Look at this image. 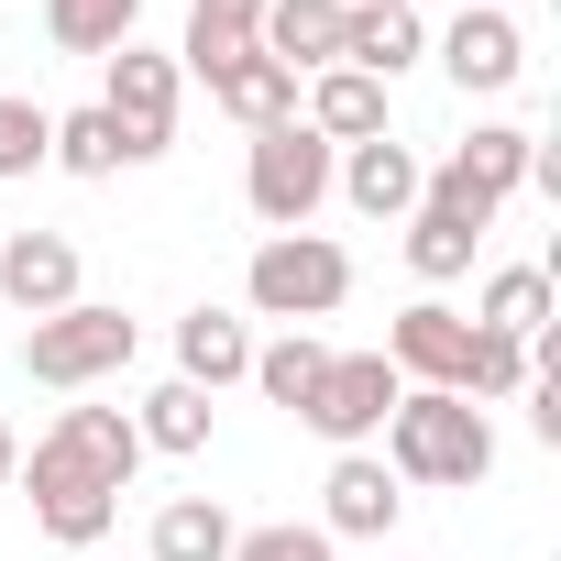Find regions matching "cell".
Returning <instances> with one entry per match:
<instances>
[{
	"label": "cell",
	"mask_w": 561,
	"mask_h": 561,
	"mask_svg": "<svg viewBox=\"0 0 561 561\" xmlns=\"http://www.w3.org/2000/svg\"><path fill=\"white\" fill-rule=\"evenodd\" d=\"M386 473L397 484H484L495 473V419L451 386H408L386 419Z\"/></svg>",
	"instance_id": "cell-1"
},
{
	"label": "cell",
	"mask_w": 561,
	"mask_h": 561,
	"mask_svg": "<svg viewBox=\"0 0 561 561\" xmlns=\"http://www.w3.org/2000/svg\"><path fill=\"white\" fill-rule=\"evenodd\" d=\"M242 298H253L264 320L309 331V320H331V309L353 298V253H342L331 231H264L253 264H242Z\"/></svg>",
	"instance_id": "cell-2"
},
{
	"label": "cell",
	"mask_w": 561,
	"mask_h": 561,
	"mask_svg": "<svg viewBox=\"0 0 561 561\" xmlns=\"http://www.w3.org/2000/svg\"><path fill=\"white\" fill-rule=\"evenodd\" d=\"M133 353H144V331H133L122 309H100V298H78V309H56V320H34V331H23V375H34V386H56V397L111 386Z\"/></svg>",
	"instance_id": "cell-3"
},
{
	"label": "cell",
	"mask_w": 561,
	"mask_h": 561,
	"mask_svg": "<svg viewBox=\"0 0 561 561\" xmlns=\"http://www.w3.org/2000/svg\"><path fill=\"white\" fill-rule=\"evenodd\" d=\"M242 198H253V220H264V231H309V220H320V198H331V144H320L309 122L253 133V154H242Z\"/></svg>",
	"instance_id": "cell-4"
},
{
	"label": "cell",
	"mask_w": 561,
	"mask_h": 561,
	"mask_svg": "<svg viewBox=\"0 0 561 561\" xmlns=\"http://www.w3.org/2000/svg\"><path fill=\"white\" fill-rule=\"evenodd\" d=\"M12 484L34 495V528H45L56 550H100V539L122 528V484H100V473H89L67 440H34Z\"/></svg>",
	"instance_id": "cell-5"
},
{
	"label": "cell",
	"mask_w": 561,
	"mask_h": 561,
	"mask_svg": "<svg viewBox=\"0 0 561 561\" xmlns=\"http://www.w3.org/2000/svg\"><path fill=\"white\" fill-rule=\"evenodd\" d=\"M397 397H408V386H397V364H386V353H331V375H320V397H309L298 419H309L331 451H364V440L397 419Z\"/></svg>",
	"instance_id": "cell-6"
},
{
	"label": "cell",
	"mask_w": 561,
	"mask_h": 561,
	"mask_svg": "<svg viewBox=\"0 0 561 561\" xmlns=\"http://www.w3.org/2000/svg\"><path fill=\"white\" fill-rule=\"evenodd\" d=\"M176 89H187V78H176V56H154V45H122V56H100V111H111V122L144 144V165L176 144Z\"/></svg>",
	"instance_id": "cell-7"
},
{
	"label": "cell",
	"mask_w": 561,
	"mask_h": 561,
	"mask_svg": "<svg viewBox=\"0 0 561 561\" xmlns=\"http://www.w3.org/2000/svg\"><path fill=\"white\" fill-rule=\"evenodd\" d=\"M342 45H353V0H264V23H253V56H275L287 78L342 67Z\"/></svg>",
	"instance_id": "cell-8"
},
{
	"label": "cell",
	"mask_w": 561,
	"mask_h": 561,
	"mask_svg": "<svg viewBox=\"0 0 561 561\" xmlns=\"http://www.w3.org/2000/svg\"><path fill=\"white\" fill-rule=\"evenodd\" d=\"M0 298H12L23 320L78 309V242L67 231H0Z\"/></svg>",
	"instance_id": "cell-9"
},
{
	"label": "cell",
	"mask_w": 561,
	"mask_h": 561,
	"mask_svg": "<svg viewBox=\"0 0 561 561\" xmlns=\"http://www.w3.org/2000/svg\"><path fill=\"white\" fill-rule=\"evenodd\" d=\"M462 353H473V320H462V309H440V298L397 309V331H386L397 386H451V397H462Z\"/></svg>",
	"instance_id": "cell-10"
},
{
	"label": "cell",
	"mask_w": 561,
	"mask_h": 561,
	"mask_svg": "<svg viewBox=\"0 0 561 561\" xmlns=\"http://www.w3.org/2000/svg\"><path fill=\"white\" fill-rule=\"evenodd\" d=\"M397 517H408V484H397L375 451H342L331 484H320V528H331V539H386Z\"/></svg>",
	"instance_id": "cell-11"
},
{
	"label": "cell",
	"mask_w": 561,
	"mask_h": 561,
	"mask_svg": "<svg viewBox=\"0 0 561 561\" xmlns=\"http://www.w3.org/2000/svg\"><path fill=\"white\" fill-rule=\"evenodd\" d=\"M440 67H451V89H462V100H495V89H517V78H528V45H517V23H506V12H462V23L440 34Z\"/></svg>",
	"instance_id": "cell-12"
},
{
	"label": "cell",
	"mask_w": 561,
	"mask_h": 561,
	"mask_svg": "<svg viewBox=\"0 0 561 561\" xmlns=\"http://www.w3.org/2000/svg\"><path fill=\"white\" fill-rule=\"evenodd\" d=\"M331 187H342L364 220H408V209H419V154H408L397 133H375V144H342V154H331Z\"/></svg>",
	"instance_id": "cell-13"
},
{
	"label": "cell",
	"mask_w": 561,
	"mask_h": 561,
	"mask_svg": "<svg viewBox=\"0 0 561 561\" xmlns=\"http://www.w3.org/2000/svg\"><path fill=\"white\" fill-rule=\"evenodd\" d=\"M298 122H309L331 154H342V144H375V133H386V89H375L364 67H320L309 100H298Z\"/></svg>",
	"instance_id": "cell-14"
},
{
	"label": "cell",
	"mask_w": 561,
	"mask_h": 561,
	"mask_svg": "<svg viewBox=\"0 0 561 561\" xmlns=\"http://www.w3.org/2000/svg\"><path fill=\"white\" fill-rule=\"evenodd\" d=\"M242 375H253V331H242L231 309H187V320H176V386L220 397V386H242Z\"/></svg>",
	"instance_id": "cell-15"
},
{
	"label": "cell",
	"mask_w": 561,
	"mask_h": 561,
	"mask_svg": "<svg viewBox=\"0 0 561 561\" xmlns=\"http://www.w3.org/2000/svg\"><path fill=\"white\" fill-rule=\"evenodd\" d=\"M419 56H430V23L408 12V0H364V12H353V45H342V67H364L375 89H397Z\"/></svg>",
	"instance_id": "cell-16"
},
{
	"label": "cell",
	"mask_w": 561,
	"mask_h": 561,
	"mask_svg": "<svg viewBox=\"0 0 561 561\" xmlns=\"http://www.w3.org/2000/svg\"><path fill=\"white\" fill-rule=\"evenodd\" d=\"M45 165H67V176H89V187H100V176L144 165V144H133V133H122V122L89 100V111H56V133H45Z\"/></svg>",
	"instance_id": "cell-17"
},
{
	"label": "cell",
	"mask_w": 561,
	"mask_h": 561,
	"mask_svg": "<svg viewBox=\"0 0 561 561\" xmlns=\"http://www.w3.org/2000/svg\"><path fill=\"white\" fill-rule=\"evenodd\" d=\"M45 440H67L100 484H133V473H144V430H133V408H67Z\"/></svg>",
	"instance_id": "cell-18"
},
{
	"label": "cell",
	"mask_w": 561,
	"mask_h": 561,
	"mask_svg": "<svg viewBox=\"0 0 561 561\" xmlns=\"http://www.w3.org/2000/svg\"><path fill=\"white\" fill-rule=\"evenodd\" d=\"M253 23H264V0H187V45H176V78H220L231 56H253Z\"/></svg>",
	"instance_id": "cell-19"
},
{
	"label": "cell",
	"mask_w": 561,
	"mask_h": 561,
	"mask_svg": "<svg viewBox=\"0 0 561 561\" xmlns=\"http://www.w3.org/2000/svg\"><path fill=\"white\" fill-rule=\"evenodd\" d=\"M209 100H220L242 133H275V122H298V78L275 67V56H231V67L209 78Z\"/></svg>",
	"instance_id": "cell-20"
},
{
	"label": "cell",
	"mask_w": 561,
	"mask_h": 561,
	"mask_svg": "<svg viewBox=\"0 0 561 561\" xmlns=\"http://www.w3.org/2000/svg\"><path fill=\"white\" fill-rule=\"evenodd\" d=\"M144 561H231V506L220 495H165Z\"/></svg>",
	"instance_id": "cell-21"
},
{
	"label": "cell",
	"mask_w": 561,
	"mask_h": 561,
	"mask_svg": "<svg viewBox=\"0 0 561 561\" xmlns=\"http://www.w3.org/2000/svg\"><path fill=\"white\" fill-rule=\"evenodd\" d=\"M473 331L539 342V331H550V264H495V275H484V298H473Z\"/></svg>",
	"instance_id": "cell-22"
},
{
	"label": "cell",
	"mask_w": 561,
	"mask_h": 561,
	"mask_svg": "<svg viewBox=\"0 0 561 561\" xmlns=\"http://www.w3.org/2000/svg\"><path fill=\"white\" fill-rule=\"evenodd\" d=\"M451 165L506 209V198L528 187V165H539V133H517V122H473V144H451Z\"/></svg>",
	"instance_id": "cell-23"
},
{
	"label": "cell",
	"mask_w": 561,
	"mask_h": 561,
	"mask_svg": "<svg viewBox=\"0 0 561 561\" xmlns=\"http://www.w3.org/2000/svg\"><path fill=\"white\" fill-rule=\"evenodd\" d=\"M320 375H331V342H320V331H287V342H253V386H264L275 408H287V419H298V408L320 397Z\"/></svg>",
	"instance_id": "cell-24"
},
{
	"label": "cell",
	"mask_w": 561,
	"mask_h": 561,
	"mask_svg": "<svg viewBox=\"0 0 561 561\" xmlns=\"http://www.w3.org/2000/svg\"><path fill=\"white\" fill-rule=\"evenodd\" d=\"M133 23H144V0H45V34L67 56H122Z\"/></svg>",
	"instance_id": "cell-25"
},
{
	"label": "cell",
	"mask_w": 561,
	"mask_h": 561,
	"mask_svg": "<svg viewBox=\"0 0 561 561\" xmlns=\"http://www.w3.org/2000/svg\"><path fill=\"white\" fill-rule=\"evenodd\" d=\"M133 430H144V451H176V462H187V451H209V397H198V386H154Z\"/></svg>",
	"instance_id": "cell-26"
},
{
	"label": "cell",
	"mask_w": 561,
	"mask_h": 561,
	"mask_svg": "<svg viewBox=\"0 0 561 561\" xmlns=\"http://www.w3.org/2000/svg\"><path fill=\"white\" fill-rule=\"evenodd\" d=\"M462 397H473V408H506V397H528V342H506V331H473V353H462Z\"/></svg>",
	"instance_id": "cell-27"
},
{
	"label": "cell",
	"mask_w": 561,
	"mask_h": 561,
	"mask_svg": "<svg viewBox=\"0 0 561 561\" xmlns=\"http://www.w3.org/2000/svg\"><path fill=\"white\" fill-rule=\"evenodd\" d=\"M231 561H342V539L320 517H275V528H231Z\"/></svg>",
	"instance_id": "cell-28"
},
{
	"label": "cell",
	"mask_w": 561,
	"mask_h": 561,
	"mask_svg": "<svg viewBox=\"0 0 561 561\" xmlns=\"http://www.w3.org/2000/svg\"><path fill=\"white\" fill-rule=\"evenodd\" d=\"M473 231H451V220H430V209H408V264L430 275V287H451V275H473Z\"/></svg>",
	"instance_id": "cell-29"
},
{
	"label": "cell",
	"mask_w": 561,
	"mask_h": 561,
	"mask_svg": "<svg viewBox=\"0 0 561 561\" xmlns=\"http://www.w3.org/2000/svg\"><path fill=\"white\" fill-rule=\"evenodd\" d=\"M45 133H56V111H34V100H12V89H0V187L45 165Z\"/></svg>",
	"instance_id": "cell-30"
},
{
	"label": "cell",
	"mask_w": 561,
	"mask_h": 561,
	"mask_svg": "<svg viewBox=\"0 0 561 561\" xmlns=\"http://www.w3.org/2000/svg\"><path fill=\"white\" fill-rule=\"evenodd\" d=\"M528 430L561 451V375H528Z\"/></svg>",
	"instance_id": "cell-31"
},
{
	"label": "cell",
	"mask_w": 561,
	"mask_h": 561,
	"mask_svg": "<svg viewBox=\"0 0 561 561\" xmlns=\"http://www.w3.org/2000/svg\"><path fill=\"white\" fill-rule=\"evenodd\" d=\"M23 473V440H12V419H0V484H12Z\"/></svg>",
	"instance_id": "cell-32"
},
{
	"label": "cell",
	"mask_w": 561,
	"mask_h": 561,
	"mask_svg": "<svg viewBox=\"0 0 561 561\" xmlns=\"http://www.w3.org/2000/svg\"><path fill=\"white\" fill-rule=\"evenodd\" d=\"M462 12H506V0H462Z\"/></svg>",
	"instance_id": "cell-33"
},
{
	"label": "cell",
	"mask_w": 561,
	"mask_h": 561,
	"mask_svg": "<svg viewBox=\"0 0 561 561\" xmlns=\"http://www.w3.org/2000/svg\"><path fill=\"white\" fill-rule=\"evenodd\" d=\"M353 12H364V0H353Z\"/></svg>",
	"instance_id": "cell-34"
}]
</instances>
